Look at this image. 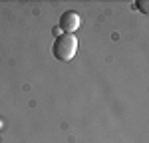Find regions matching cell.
<instances>
[{
  "instance_id": "obj_1",
  "label": "cell",
  "mask_w": 149,
  "mask_h": 143,
  "mask_svg": "<svg viewBox=\"0 0 149 143\" xmlns=\"http://www.w3.org/2000/svg\"><path fill=\"white\" fill-rule=\"evenodd\" d=\"M78 52V40L74 34H60L54 40V46H52V54L54 58L60 62H70V60L76 56Z\"/></svg>"
},
{
  "instance_id": "obj_2",
  "label": "cell",
  "mask_w": 149,
  "mask_h": 143,
  "mask_svg": "<svg viewBox=\"0 0 149 143\" xmlns=\"http://www.w3.org/2000/svg\"><path fill=\"white\" fill-rule=\"evenodd\" d=\"M81 24V18L78 12L74 10H68L64 12L62 16H60V32H64V34H74L78 28H80Z\"/></svg>"
},
{
  "instance_id": "obj_3",
  "label": "cell",
  "mask_w": 149,
  "mask_h": 143,
  "mask_svg": "<svg viewBox=\"0 0 149 143\" xmlns=\"http://www.w3.org/2000/svg\"><path fill=\"white\" fill-rule=\"evenodd\" d=\"M135 6L139 8V12H143V14H149V8H147V2H145V0H137V2H135Z\"/></svg>"
}]
</instances>
